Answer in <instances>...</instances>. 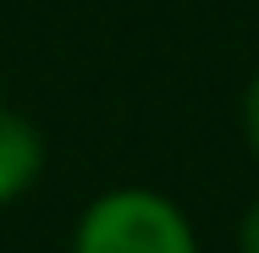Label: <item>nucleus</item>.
<instances>
[{
    "label": "nucleus",
    "instance_id": "obj_1",
    "mask_svg": "<svg viewBox=\"0 0 259 253\" xmlns=\"http://www.w3.org/2000/svg\"><path fill=\"white\" fill-rule=\"evenodd\" d=\"M72 253H199V242L160 193H105L77 220Z\"/></svg>",
    "mask_w": 259,
    "mask_h": 253
},
{
    "label": "nucleus",
    "instance_id": "obj_2",
    "mask_svg": "<svg viewBox=\"0 0 259 253\" xmlns=\"http://www.w3.org/2000/svg\"><path fill=\"white\" fill-rule=\"evenodd\" d=\"M39 165H45V143H39L33 121L17 110H0V204L17 198L39 176Z\"/></svg>",
    "mask_w": 259,
    "mask_h": 253
},
{
    "label": "nucleus",
    "instance_id": "obj_3",
    "mask_svg": "<svg viewBox=\"0 0 259 253\" xmlns=\"http://www.w3.org/2000/svg\"><path fill=\"white\" fill-rule=\"evenodd\" d=\"M243 127H248V149L259 154V77H254V88H248V105H243Z\"/></svg>",
    "mask_w": 259,
    "mask_h": 253
},
{
    "label": "nucleus",
    "instance_id": "obj_4",
    "mask_svg": "<svg viewBox=\"0 0 259 253\" xmlns=\"http://www.w3.org/2000/svg\"><path fill=\"white\" fill-rule=\"evenodd\" d=\"M243 253H259V204L248 209V220H243Z\"/></svg>",
    "mask_w": 259,
    "mask_h": 253
}]
</instances>
